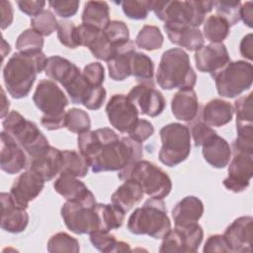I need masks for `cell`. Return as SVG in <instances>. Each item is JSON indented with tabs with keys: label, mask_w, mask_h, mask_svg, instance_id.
<instances>
[{
	"label": "cell",
	"mask_w": 253,
	"mask_h": 253,
	"mask_svg": "<svg viewBox=\"0 0 253 253\" xmlns=\"http://www.w3.org/2000/svg\"><path fill=\"white\" fill-rule=\"evenodd\" d=\"M203 237L204 231L198 222L175 225L163 238L159 252H197Z\"/></svg>",
	"instance_id": "7c38bea8"
},
{
	"label": "cell",
	"mask_w": 253,
	"mask_h": 253,
	"mask_svg": "<svg viewBox=\"0 0 253 253\" xmlns=\"http://www.w3.org/2000/svg\"><path fill=\"white\" fill-rule=\"evenodd\" d=\"M63 165L60 173L74 177H85L89 171V162L80 152L75 150H63Z\"/></svg>",
	"instance_id": "e575fe53"
},
{
	"label": "cell",
	"mask_w": 253,
	"mask_h": 253,
	"mask_svg": "<svg viewBox=\"0 0 253 253\" xmlns=\"http://www.w3.org/2000/svg\"><path fill=\"white\" fill-rule=\"evenodd\" d=\"M156 82L163 90L193 89L197 75L190 63L189 54L180 47L165 50L157 68Z\"/></svg>",
	"instance_id": "3957f363"
},
{
	"label": "cell",
	"mask_w": 253,
	"mask_h": 253,
	"mask_svg": "<svg viewBox=\"0 0 253 253\" xmlns=\"http://www.w3.org/2000/svg\"><path fill=\"white\" fill-rule=\"evenodd\" d=\"M229 32V24L217 15H211L204 22L203 36L211 42H222Z\"/></svg>",
	"instance_id": "d590c367"
},
{
	"label": "cell",
	"mask_w": 253,
	"mask_h": 253,
	"mask_svg": "<svg viewBox=\"0 0 253 253\" xmlns=\"http://www.w3.org/2000/svg\"><path fill=\"white\" fill-rule=\"evenodd\" d=\"M120 4L125 15L131 20H144L150 11L149 1L145 0H126Z\"/></svg>",
	"instance_id": "bcb514c9"
},
{
	"label": "cell",
	"mask_w": 253,
	"mask_h": 253,
	"mask_svg": "<svg viewBox=\"0 0 253 253\" xmlns=\"http://www.w3.org/2000/svg\"><path fill=\"white\" fill-rule=\"evenodd\" d=\"M2 126L3 130L14 137L27 155L49 145L47 138L39 129L38 126L17 111H11L4 118Z\"/></svg>",
	"instance_id": "9c48e42d"
},
{
	"label": "cell",
	"mask_w": 253,
	"mask_h": 253,
	"mask_svg": "<svg viewBox=\"0 0 253 253\" xmlns=\"http://www.w3.org/2000/svg\"><path fill=\"white\" fill-rule=\"evenodd\" d=\"M109 123L122 133H126L138 120V112L125 94L113 95L107 103Z\"/></svg>",
	"instance_id": "9a60e30c"
},
{
	"label": "cell",
	"mask_w": 253,
	"mask_h": 253,
	"mask_svg": "<svg viewBox=\"0 0 253 253\" xmlns=\"http://www.w3.org/2000/svg\"><path fill=\"white\" fill-rule=\"evenodd\" d=\"M46 56L42 51L15 52L3 68V79L8 93L14 99L29 95L37 74L44 70Z\"/></svg>",
	"instance_id": "7a4b0ae2"
},
{
	"label": "cell",
	"mask_w": 253,
	"mask_h": 253,
	"mask_svg": "<svg viewBox=\"0 0 253 253\" xmlns=\"http://www.w3.org/2000/svg\"><path fill=\"white\" fill-rule=\"evenodd\" d=\"M194 58L197 69L203 73H210L211 77L230 61L227 48L222 42L203 45L196 50Z\"/></svg>",
	"instance_id": "ac0fdd59"
},
{
	"label": "cell",
	"mask_w": 253,
	"mask_h": 253,
	"mask_svg": "<svg viewBox=\"0 0 253 253\" xmlns=\"http://www.w3.org/2000/svg\"><path fill=\"white\" fill-rule=\"evenodd\" d=\"M65 127L74 133L85 132L91 127L90 117L82 109H69L65 114Z\"/></svg>",
	"instance_id": "f35d334b"
},
{
	"label": "cell",
	"mask_w": 253,
	"mask_h": 253,
	"mask_svg": "<svg viewBox=\"0 0 253 253\" xmlns=\"http://www.w3.org/2000/svg\"><path fill=\"white\" fill-rule=\"evenodd\" d=\"M80 2L77 0H54L49 1L48 5L55 14L61 18H70L74 16L79 8Z\"/></svg>",
	"instance_id": "816d5d0a"
},
{
	"label": "cell",
	"mask_w": 253,
	"mask_h": 253,
	"mask_svg": "<svg viewBox=\"0 0 253 253\" xmlns=\"http://www.w3.org/2000/svg\"><path fill=\"white\" fill-rule=\"evenodd\" d=\"M234 114L233 106L221 99H212L203 108L202 120L209 126L219 127L231 122Z\"/></svg>",
	"instance_id": "f1b7e54d"
},
{
	"label": "cell",
	"mask_w": 253,
	"mask_h": 253,
	"mask_svg": "<svg viewBox=\"0 0 253 253\" xmlns=\"http://www.w3.org/2000/svg\"><path fill=\"white\" fill-rule=\"evenodd\" d=\"M77 145L94 173L120 171L141 160L143 156L141 143L129 136L120 138L109 127L79 133Z\"/></svg>",
	"instance_id": "6da1fadb"
},
{
	"label": "cell",
	"mask_w": 253,
	"mask_h": 253,
	"mask_svg": "<svg viewBox=\"0 0 253 253\" xmlns=\"http://www.w3.org/2000/svg\"><path fill=\"white\" fill-rule=\"evenodd\" d=\"M77 68L78 67L68 59L59 55H53L46 59L44 71L49 79L62 84Z\"/></svg>",
	"instance_id": "1f68e13d"
},
{
	"label": "cell",
	"mask_w": 253,
	"mask_h": 253,
	"mask_svg": "<svg viewBox=\"0 0 253 253\" xmlns=\"http://www.w3.org/2000/svg\"><path fill=\"white\" fill-rule=\"evenodd\" d=\"M17 5L23 13H25L28 16L35 17L36 15H38L43 10L45 2L42 0L41 1L40 0H36V1L20 0V1H17Z\"/></svg>",
	"instance_id": "11a10c76"
},
{
	"label": "cell",
	"mask_w": 253,
	"mask_h": 253,
	"mask_svg": "<svg viewBox=\"0 0 253 253\" xmlns=\"http://www.w3.org/2000/svg\"><path fill=\"white\" fill-rule=\"evenodd\" d=\"M96 208L100 217V230L111 231L121 227L125 220V211L114 204L97 203Z\"/></svg>",
	"instance_id": "d6a6232c"
},
{
	"label": "cell",
	"mask_w": 253,
	"mask_h": 253,
	"mask_svg": "<svg viewBox=\"0 0 253 253\" xmlns=\"http://www.w3.org/2000/svg\"><path fill=\"white\" fill-rule=\"evenodd\" d=\"M240 20H242L247 27H253V3L251 1H247L241 5Z\"/></svg>",
	"instance_id": "680465c9"
},
{
	"label": "cell",
	"mask_w": 253,
	"mask_h": 253,
	"mask_svg": "<svg viewBox=\"0 0 253 253\" xmlns=\"http://www.w3.org/2000/svg\"><path fill=\"white\" fill-rule=\"evenodd\" d=\"M163 42L164 37L160 29L152 25L143 26L135 38L136 46L148 51L159 49L162 46Z\"/></svg>",
	"instance_id": "8d00e7d4"
},
{
	"label": "cell",
	"mask_w": 253,
	"mask_h": 253,
	"mask_svg": "<svg viewBox=\"0 0 253 253\" xmlns=\"http://www.w3.org/2000/svg\"><path fill=\"white\" fill-rule=\"evenodd\" d=\"M159 134L162 145L158 158L162 164L174 167L188 158L191 152V133L187 126L171 123L164 126Z\"/></svg>",
	"instance_id": "52a82bcc"
},
{
	"label": "cell",
	"mask_w": 253,
	"mask_h": 253,
	"mask_svg": "<svg viewBox=\"0 0 253 253\" xmlns=\"http://www.w3.org/2000/svg\"><path fill=\"white\" fill-rule=\"evenodd\" d=\"M252 95L253 93L250 92L248 95L242 96L234 102L233 110L236 113V124H252Z\"/></svg>",
	"instance_id": "7dc6e473"
},
{
	"label": "cell",
	"mask_w": 253,
	"mask_h": 253,
	"mask_svg": "<svg viewBox=\"0 0 253 253\" xmlns=\"http://www.w3.org/2000/svg\"><path fill=\"white\" fill-rule=\"evenodd\" d=\"M90 235V242L92 245L101 252H128L130 251L129 245L126 242L117 240L116 236L110 231L96 230Z\"/></svg>",
	"instance_id": "836d02e7"
},
{
	"label": "cell",
	"mask_w": 253,
	"mask_h": 253,
	"mask_svg": "<svg viewBox=\"0 0 253 253\" xmlns=\"http://www.w3.org/2000/svg\"><path fill=\"white\" fill-rule=\"evenodd\" d=\"M131 75L142 82H152L154 63L145 53L134 51L131 56Z\"/></svg>",
	"instance_id": "74e56055"
},
{
	"label": "cell",
	"mask_w": 253,
	"mask_h": 253,
	"mask_svg": "<svg viewBox=\"0 0 253 253\" xmlns=\"http://www.w3.org/2000/svg\"><path fill=\"white\" fill-rule=\"evenodd\" d=\"M1 29L5 30L13 22V7L9 1H1Z\"/></svg>",
	"instance_id": "9f6ffc18"
},
{
	"label": "cell",
	"mask_w": 253,
	"mask_h": 253,
	"mask_svg": "<svg viewBox=\"0 0 253 253\" xmlns=\"http://www.w3.org/2000/svg\"><path fill=\"white\" fill-rule=\"evenodd\" d=\"M53 189L66 201L72 202H96L93 193L77 177L59 173L53 183Z\"/></svg>",
	"instance_id": "603a6c76"
},
{
	"label": "cell",
	"mask_w": 253,
	"mask_h": 253,
	"mask_svg": "<svg viewBox=\"0 0 253 253\" xmlns=\"http://www.w3.org/2000/svg\"><path fill=\"white\" fill-rule=\"evenodd\" d=\"M252 216H240L225 228L222 235L231 252L241 253L252 251Z\"/></svg>",
	"instance_id": "ffe728a7"
},
{
	"label": "cell",
	"mask_w": 253,
	"mask_h": 253,
	"mask_svg": "<svg viewBox=\"0 0 253 253\" xmlns=\"http://www.w3.org/2000/svg\"><path fill=\"white\" fill-rule=\"evenodd\" d=\"M31 27L42 37H47L57 30L58 21L51 11L43 9L41 13L32 17Z\"/></svg>",
	"instance_id": "b9f144b4"
},
{
	"label": "cell",
	"mask_w": 253,
	"mask_h": 253,
	"mask_svg": "<svg viewBox=\"0 0 253 253\" xmlns=\"http://www.w3.org/2000/svg\"><path fill=\"white\" fill-rule=\"evenodd\" d=\"M75 29L74 23L69 21L58 22L57 27V38L61 44L68 48H76L77 43L75 40Z\"/></svg>",
	"instance_id": "c3c4849f"
},
{
	"label": "cell",
	"mask_w": 253,
	"mask_h": 253,
	"mask_svg": "<svg viewBox=\"0 0 253 253\" xmlns=\"http://www.w3.org/2000/svg\"><path fill=\"white\" fill-rule=\"evenodd\" d=\"M84 77L92 86H102L105 80V69L100 62H91L87 64L83 71Z\"/></svg>",
	"instance_id": "f5cc1de1"
},
{
	"label": "cell",
	"mask_w": 253,
	"mask_h": 253,
	"mask_svg": "<svg viewBox=\"0 0 253 253\" xmlns=\"http://www.w3.org/2000/svg\"><path fill=\"white\" fill-rule=\"evenodd\" d=\"M203 251L205 253H212V252L213 253L214 252L229 253V252H231L224 236L221 234L210 235L204 245Z\"/></svg>",
	"instance_id": "db71d44e"
},
{
	"label": "cell",
	"mask_w": 253,
	"mask_h": 253,
	"mask_svg": "<svg viewBox=\"0 0 253 253\" xmlns=\"http://www.w3.org/2000/svg\"><path fill=\"white\" fill-rule=\"evenodd\" d=\"M171 110L173 116L183 122L190 123L199 113V100L193 89H181L172 98Z\"/></svg>",
	"instance_id": "484cf974"
},
{
	"label": "cell",
	"mask_w": 253,
	"mask_h": 253,
	"mask_svg": "<svg viewBox=\"0 0 253 253\" xmlns=\"http://www.w3.org/2000/svg\"><path fill=\"white\" fill-rule=\"evenodd\" d=\"M10 50H11L10 44H9V43H7V42H5V40H4V39H2V60L4 59L5 55H6L7 53H9V52H10Z\"/></svg>",
	"instance_id": "94428289"
},
{
	"label": "cell",
	"mask_w": 253,
	"mask_h": 253,
	"mask_svg": "<svg viewBox=\"0 0 253 253\" xmlns=\"http://www.w3.org/2000/svg\"><path fill=\"white\" fill-rule=\"evenodd\" d=\"M202 146L203 156L211 166L217 169L227 166L231 157V148L223 137L215 134Z\"/></svg>",
	"instance_id": "4316f807"
},
{
	"label": "cell",
	"mask_w": 253,
	"mask_h": 253,
	"mask_svg": "<svg viewBox=\"0 0 253 253\" xmlns=\"http://www.w3.org/2000/svg\"><path fill=\"white\" fill-rule=\"evenodd\" d=\"M97 202L66 201L60 211L65 226L75 234H90L100 230Z\"/></svg>",
	"instance_id": "30bf717a"
},
{
	"label": "cell",
	"mask_w": 253,
	"mask_h": 253,
	"mask_svg": "<svg viewBox=\"0 0 253 253\" xmlns=\"http://www.w3.org/2000/svg\"><path fill=\"white\" fill-rule=\"evenodd\" d=\"M204 213L203 202L195 196L183 198L172 210L175 225H185L198 222Z\"/></svg>",
	"instance_id": "83f0119b"
},
{
	"label": "cell",
	"mask_w": 253,
	"mask_h": 253,
	"mask_svg": "<svg viewBox=\"0 0 253 253\" xmlns=\"http://www.w3.org/2000/svg\"><path fill=\"white\" fill-rule=\"evenodd\" d=\"M134 42L129 41L117 47L114 55L107 61L109 76L114 81H124L131 76V56L135 51Z\"/></svg>",
	"instance_id": "d4e9b609"
},
{
	"label": "cell",
	"mask_w": 253,
	"mask_h": 253,
	"mask_svg": "<svg viewBox=\"0 0 253 253\" xmlns=\"http://www.w3.org/2000/svg\"><path fill=\"white\" fill-rule=\"evenodd\" d=\"M0 166L2 171L8 174H17L27 167L28 157L25 150L13 136L2 130Z\"/></svg>",
	"instance_id": "7402d4cb"
},
{
	"label": "cell",
	"mask_w": 253,
	"mask_h": 253,
	"mask_svg": "<svg viewBox=\"0 0 253 253\" xmlns=\"http://www.w3.org/2000/svg\"><path fill=\"white\" fill-rule=\"evenodd\" d=\"M44 180L34 171L26 169L15 180L10 189L14 201L21 207L27 209L29 203L34 201L42 191Z\"/></svg>",
	"instance_id": "d6986e66"
},
{
	"label": "cell",
	"mask_w": 253,
	"mask_h": 253,
	"mask_svg": "<svg viewBox=\"0 0 253 253\" xmlns=\"http://www.w3.org/2000/svg\"><path fill=\"white\" fill-rule=\"evenodd\" d=\"M16 48L19 52H38L43 46V37L33 29L22 32L16 40Z\"/></svg>",
	"instance_id": "60d3db41"
},
{
	"label": "cell",
	"mask_w": 253,
	"mask_h": 253,
	"mask_svg": "<svg viewBox=\"0 0 253 253\" xmlns=\"http://www.w3.org/2000/svg\"><path fill=\"white\" fill-rule=\"evenodd\" d=\"M26 169L39 174L43 180L50 181L60 173L63 165L62 151L47 145L30 155H27Z\"/></svg>",
	"instance_id": "2e32d148"
},
{
	"label": "cell",
	"mask_w": 253,
	"mask_h": 253,
	"mask_svg": "<svg viewBox=\"0 0 253 253\" xmlns=\"http://www.w3.org/2000/svg\"><path fill=\"white\" fill-rule=\"evenodd\" d=\"M227 169L228 175L223 179V186L230 192L240 193L247 189L253 175V154L233 152Z\"/></svg>",
	"instance_id": "e0dca14e"
},
{
	"label": "cell",
	"mask_w": 253,
	"mask_h": 253,
	"mask_svg": "<svg viewBox=\"0 0 253 253\" xmlns=\"http://www.w3.org/2000/svg\"><path fill=\"white\" fill-rule=\"evenodd\" d=\"M87 47L94 57L106 62L112 58L117 49V47L113 46L112 43L108 41L103 31L99 32V34L91 41Z\"/></svg>",
	"instance_id": "ee69618b"
},
{
	"label": "cell",
	"mask_w": 253,
	"mask_h": 253,
	"mask_svg": "<svg viewBox=\"0 0 253 253\" xmlns=\"http://www.w3.org/2000/svg\"><path fill=\"white\" fill-rule=\"evenodd\" d=\"M1 228L10 233L23 232L29 223L27 209L19 206L10 193H1Z\"/></svg>",
	"instance_id": "44dd1931"
},
{
	"label": "cell",
	"mask_w": 253,
	"mask_h": 253,
	"mask_svg": "<svg viewBox=\"0 0 253 253\" xmlns=\"http://www.w3.org/2000/svg\"><path fill=\"white\" fill-rule=\"evenodd\" d=\"M128 136L138 143H142L154 133V126L147 120H137L127 132Z\"/></svg>",
	"instance_id": "681fc988"
},
{
	"label": "cell",
	"mask_w": 253,
	"mask_h": 253,
	"mask_svg": "<svg viewBox=\"0 0 253 253\" xmlns=\"http://www.w3.org/2000/svg\"><path fill=\"white\" fill-rule=\"evenodd\" d=\"M82 24L104 31L110 24V7L105 1H88L84 5Z\"/></svg>",
	"instance_id": "4dcf8cb0"
},
{
	"label": "cell",
	"mask_w": 253,
	"mask_h": 253,
	"mask_svg": "<svg viewBox=\"0 0 253 253\" xmlns=\"http://www.w3.org/2000/svg\"><path fill=\"white\" fill-rule=\"evenodd\" d=\"M213 6L215 8L216 15L223 18L229 26H234L240 21L241 2L239 0L213 1Z\"/></svg>",
	"instance_id": "f6af8a7d"
},
{
	"label": "cell",
	"mask_w": 253,
	"mask_h": 253,
	"mask_svg": "<svg viewBox=\"0 0 253 253\" xmlns=\"http://www.w3.org/2000/svg\"><path fill=\"white\" fill-rule=\"evenodd\" d=\"M144 196V192L140 184L134 179H126L118 187L111 197L112 204L121 208L125 212H127L132 207L138 204Z\"/></svg>",
	"instance_id": "f546056e"
},
{
	"label": "cell",
	"mask_w": 253,
	"mask_h": 253,
	"mask_svg": "<svg viewBox=\"0 0 253 253\" xmlns=\"http://www.w3.org/2000/svg\"><path fill=\"white\" fill-rule=\"evenodd\" d=\"M73 104H81L88 110H99L107 96L106 89L102 86H92L79 68L61 84Z\"/></svg>",
	"instance_id": "8fae6325"
},
{
	"label": "cell",
	"mask_w": 253,
	"mask_h": 253,
	"mask_svg": "<svg viewBox=\"0 0 253 253\" xmlns=\"http://www.w3.org/2000/svg\"><path fill=\"white\" fill-rule=\"evenodd\" d=\"M190 133L193 136L194 142L196 146H202L205 142H207L211 137L216 134V132L206 125L203 121H197L195 122L191 126Z\"/></svg>",
	"instance_id": "f907efd6"
},
{
	"label": "cell",
	"mask_w": 253,
	"mask_h": 253,
	"mask_svg": "<svg viewBox=\"0 0 253 253\" xmlns=\"http://www.w3.org/2000/svg\"><path fill=\"white\" fill-rule=\"evenodd\" d=\"M118 177L123 181L134 179L150 198L163 200L172 190V182L167 173L147 160L141 159L120 170Z\"/></svg>",
	"instance_id": "8992f818"
},
{
	"label": "cell",
	"mask_w": 253,
	"mask_h": 253,
	"mask_svg": "<svg viewBox=\"0 0 253 253\" xmlns=\"http://www.w3.org/2000/svg\"><path fill=\"white\" fill-rule=\"evenodd\" d=\"M213 1H149V9L165 24L199 28L212 10Z\"/></svg>",
	"instance_id": "5b68a950"
},
{
	"label": "cell",
	"mask_w": 253,
	"mask_h": 253,
	"mask_svg": "<svg viewBox=\"0 0 253 253\" xmlns=\"http://www.w3.org/2000/svg\"><path fill=\"white\" fill-rule=\"evenodd\" d=\"M33 101L44 117L65 116L64 109L68 105V100L63 91L52 80L42 79L39 82L33 95Z\"/></svg>",
	"instance_id": "4fadbf2b"
},
{
	"label": "cell",
	"mask_w": 253,
	"mask_h": 253,
	"mask_svg": "<svg viewBox=\"0 0 253 253\" xmlns=\"http://www.w3.org/2000/svg\"><path fill=\"white\" fill-rule=\"evenodd\" d=\"M103 32L108 41L115 47L124 45L129 42V31L126 24L123 21H111Z\"/></svg>",
	"instance_id": "7bdbcfd3"
},
{
	"label": "cell",
	"mask_w": 253,
	"mask_h": 253,
	"mask_svg": "<svg viewBox=\"0 0 253 253\" xmlns=\"http://www.w3.org/2000/svg\"><path fill=\"white\" fill-rule=\"evenodd\" d=\"M212 79L219 96L235 98L252 86L253 66L245 60L229 61Z\"/></svg>",
	"instance_id": "ba28073f"
},
{
	"label": "cell",
	"mask_w": 253,
	"mask_h": 253,
	"mask_svg": "<svg viewBox=\"0 0 253 253\" xmlns=\"http://www.w3.org/2000/svg\"><path fill=\"white\" fill-rule=\"evenodd\" d=\"M46 248H47V251L50 253H55V252L78 253L80 251L78 240L66 232H58L53 234L47 241Z\"/></svg>",
	"instance_id": "ab89813d"
},
{
	"label": "cell",
	"mask_w": 253,
	"mask_h": 253,
	"mask_svg": "<svg viewBox=\"0 0 253 253\" xmlns=\"http://www.w3.org/2000/svg\"><path fill=\"white\" fill-rule=\"evenodd\" d=\"M2 101H3V104H2V111H1V118L4 119L9 113H8V110H9V107H10V102L9 100L6 98V95H5V92H4V89L2 88Z\"/></svg>",
	"instance_id": "91938a15"
},
{
	"label": "cell",
	"mask_w": 253,
	"mask_h": 253,
	"mask_svg": "<svg viewBox=\"0 0 253 253\" xmlns=\"http://www.w3.org/2000/svg\"><path fill=\"white\" fill-rule=\"evenodd\" d=\"M240 53L243 57L252 60L253 59V38L252 34H247L244 36L240 42L239 45Z\"/></svg>",
	"instance_id": "6f0895ef"
},
{
	"label": "cell",
	"mask_w": 253,
	"mask_h": 253,
	"mask_svg": "<svg viewBox=\"0 0 253 253\" xmlns=\"http://www.w3.org/2000/svg\"><path fill=\"white\" fill-rule=\"evenodd\" d=\"M126 96L138 114L151 118L159 116L166 106L162 93L155 89L152 82H142L132 87Z\"/></svg>",
	"instance_id": "5bb4252c"
},
{
	"label": "cell",
	"mask_w": 253,
	"mask_h": 253,
	"mask_svg": "<svg viewBox=\"0 0 253 253\" xmlns=\"http://www.w3.org/2000/svg\"><path fill=\"white\" fill-rule=\"evenodd\" d=\"M127 229L136 235L163 239L171 229V221L163 200L150 198L135 209L127 219Z\"/></svg>",
	"instance_id": "277c9868"
},
{
	"label": "cell",
	"mask_w": 253,
	"mask_h": 253,
	"mask_svg": "<svg viewBox=\"0 0 253 253\" xmlns=\"http://www.w3.org/2000/svg\"><path fill=\"white\" fill-rule=\"evenodd\" d=\"M164 30L170 42L190 51H196L204 45V36L199 28L177 24H164Z\"/></svg>",
	"instance_id": "cb8c5ba5"
}]
</instances>
